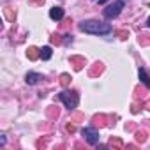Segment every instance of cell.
Here are the masks:
<instances>
[{
    "label": "cell",
    "mask_w": 150,
    "mask_h": 150,
    "mask_svg": "<svg viewBox=\"0 0 150 150\" xmlns=\"http://www.w3.org/2000/svg\"><path fill=\"white\" fill-rule=\"evenodd\" d=\"M81 134H83V138H85L90 145H97V143H99V132H97L94 127H85V129L81 131Z\"/></svg>",
    "instance_id": "cell-4"
},
{
    "label": "cell",
    "mask_w": 150,
    "mask_h": 150,
    "mask_svg": "<svg viewBox=\"0 0 150 150\" xmlns=\"http://www.w3.org/2000/svg\"><path fill=\"white\" fill-rule=\"evenodd\" d=\"M122 9H124V0H117V2H113L111 6H108V7L104 9V16H106L108 20L117 18V16L120 14Z\"/></svg>",
    "instance_id": "cell-3"
},
{
    "label": "cell",
    "mask_w": 150,
    "mask_h": 150,
    "mask_svg": "<svg viewBox=\"0 0 150 150\" xmlns=\"http://www.w3.org/2000/svg\"><path fill=\"white\" fill-rule=\"evenodd\" d=\"M145 2H146V4H150V0H145Z\"/></svg>",
    "instance_id": "cell-24"
},
{
    "label": "cell",
    "mask_w": 150,
    "mask_h": 150,
    "mask_svg": "<svg viewBox=\"0 0 150 150\" xmlns=\"http://www.w3.org/2000/svg\"><path fill=\"white\" fill-rule=\"evenodd\" d=\"M110 146H113V148H124V143L118 138H111L110 139Z\"/></svg>",
    "instance_id": "cell-11"
},
{
    "label": "cell",
    "mask_w": 150,
    "mask_h": 150,
    "mask_svg": "<svg viewBox=\"0 0 150 150\" xmlns=\"http://www.w3.org/2000/svg\"><path fill=\"white\" fill-rule=\"evenodd\" d=\"M136 139H138V141H145V139H146V132H145V131H138V132H136Z\"/></svg>",
    "instance_id": "cell-15"
},
{
    "label": "cell",
    "mask_w": 150,
    "mask_h": 150,
    "mask_svg": "<svg viewBox=\"0 0 150 150\" xmlns=\"http://www.w3.org/2000/svg\"><path fill=\"white\" fill-rule=\"evenodd\" d=\"M0 145H6V134H0Z\"/></svg>",
    "instance_id": "cell-20"
},
{
    "label": "cell",
    "mask_w": 150,
    "mask_h": 150,
    "mask_svg": "<svg viewBox=\"0 0 150 150\" xmlns=\"http://www.w3.org/2000/svg\"><path fill=\"white\" fill-rule=\"evenodd\" d=\"M58 99L65 104L67 110H76V106L80 103V96H78V92H74V90H62L58 94Z\"/></svg>",
    "instance_id": "cell-2"
},
{
    "label": "cell",
    "mask_w": 150,
    "mask_h": 150,
    "mask_svg": "<svg viewBox=\"0 0 150 150\" xmlns=\"http://www.w3.org/2000/svg\"><path fill=\"white\" fill-rule=\"evenodd\" d=\"M138 74H139V80L143 81V85H145L146 88H150V76H148V74H146V71H145L143 67H139Z\"/></svg>",
    "instance_id": "cell-8"
},
{
    "label": "cell",
    "mask_w": 150,
    "mask_h": 150,
    "mask_svg": "<svg viewBox=\"0 0 150 150\" xmlns=\"http://www.w3.org/2000/svg\"><path fill=\"white\" fill-rule=\"evenodd\" d=\"M80 30L87 32V34H94V35H106L113 28H111L110 23H103V21H97V20H88V21L80 23Z\"/></svg>",
    "instance_id": "cell-1"
},
{
    "label": "cell",
    "mask_w": 150,
    "mask_h": 150,
    "mask_svg": "<svg viewBox=\"0 0 150 150\" xmlns=\"http://www.w3.org/2000/svg\"><path fill=\"white\" fill-rule=\"evenodd\" d=\"M51 55H53L51 46H44V48H41V58H42V60H50Z\"/></svg>",
    "instance_id": "cell-9"
},
{
    "label": "cell",
    "mask_w": 150,
    "mask_h": 150,
    "mask_svg": "<svg viewBox=\"0 0 150 150\" xmlns=\"http://www.w3.org/2000/svg\"><path fill=\"white\" fill-rule=\"evenodd\" d=\"M69 83H71V76H69V74H62V76H60V85L67 87Z\"/></svg>",
    "instance_id": "cell-14"
},
{
    "label": "cell",
    "mask_w": 150,
    "mask_h": 150,
    "mask_svg": "<svg viewBox=\"0 0 150 150\" xmlns=\"http://www.w3.org/2000/svg\"><path fill=\"white\" fill-rule=\"evenodd\" d=\"M65 129H67L69 132H74V131H76V127H74L72 124H67V125H65Z\"/></svg>",
    "instance_id": "cell-19"
},
{
    "label": "cell",
    "mask_w": 150,
    "mask_h": 150,
    "mask_svg": "<svg viewBox=\"0 0 150 150\" xmlns=\"http://www.w3.org/2000/svg\"><path fill=\"white\" fill-rule=\"evenodd\" d=\"M146 25H148V27H150V18H148V20H146Z\"/></svg>",
    "instance_id": "cell-23"
},
{
    "label": "cell",
    "mask_w": 150,
    "mask_h": 150,
    "mask_svg": "<svg viewBox=\"0 0 150 150\" xmlns=\"http://www.w3.org/2000/svg\"><path fill=\"white\" fill-rule=\"evenodd\" d=\"M64 9L62 7H51L50 9V18L53 20V21H60V20H64Z\"/></svg>",
    "instance_id": "cell-5"
},
{
    "label": "cell",
    "mask_w": 150,
    "mask_h": 150,
    "mask_svg": "<svg viewBox=\"0 0 150 150\" xmlns=\"http://www.w3.org/2000/svg\"><path fill=\"white\" fill-rule=\"evenodd\" d=\"M108 2V0H99V4H106Z\"/></svg>",
    "instance_id": "cell-22"
},
{
    "label": "cell",
    "mask_w": 150,
    "mask_h": 150,
    "mask_svg": "<svg viewBox=\"0 0 150 150\" xmlns=\"http://www.w3.org/2000/svg\"><path fill=\"white\" fill-rule=\"evenodd\" d=\"M30 2H32V4H42L44 0H30Z\"/></svg>",
    "instance_id": "cell-21"
},
{
    "label": "cell",
    "mask_w": 150,
    "mask_h": 150,
    "mask_svg": "<svg viewBox=\"0 0 150 150\" xmlns=\"http://www.w3.org/2000/svg\"><path fill=\"white\" fill-rule=\"evenodd\" d=\"M51 42H53V44H58V42H62V39H60V35H57V34H53V35H51Z\"/></svg>",
    "instance_id": "cell-18"
},
{
    "label": "cell",
    "mask_w": 150,
    "mask_h": 150,
    "mask_svg": "<svg viewBox=\"0 0 150 150\" xmlns=\"http://www.w3.org/2000/svg\"><path fill=\"white\" fill-rule=\"evenodd\" d=\"M117 35H118L120 39H127V37H129V32H127V30H118Z\"/></svg>",
    "instance_id": "cell-17"
},
{
    "label": "cell",
    "mask_w": 150,
    "mask_h": 150,
    "mask_svg": "<svg viewBox=\"0 0 150 150\" xmlns=\"http://www.w3.org/2000/svg\"><path fill=\"white\" fill-rule=\"evenodd\" d=\"M4 13H6V16H7V20H9V21H14L16 13L13 11V7H6V9H4Z\"/></svg>",
    "instance_id": "cell-12"
},
{
    "label": "cell",
    "mask_w": 150,
    "mask_h": 150,
    "mask_svg": "<svg viewBox=\"0 0 150 150\" xmlns=\"http://www.w3.org/2000/svg\"><path fill=\"white\" fill-rule=\"evenodd\" d=\"M62 42H64L65 46H69V44L72 42V35H71V34H65V35H64V41H62Z\"/></svg>",
    "instance_id": "cell-16"
},
{
    "label": "cell",
    "mask_w": 150,
    "mask_h": 150,
    "mask_svg": "<svg viewBox=\"0 0 150 150\" xmlns=\"http://www.w3.org/2000/svg\"><path fill=\"white\" fill-rule=\"evenodd\" d=\"M103 71V64H94V67H92V71H90V76H96V74H99Z\"/></svg>",
    "instance_id": "cell-13"
},
{
    "label": "cell",
    "mask_w": 150,
    "mask_h": 150,
    "mask_svg": "<svg viewBox=\"0 0 150 150\" xmlns=\"http://www.w3.org/2000/svg\"><path fill=\"white\" fill-rule=\"evenodd\" d=\"M41 80H42V74H39V72H28L27 76H25L27 85H35V83H39Z\"/></svg>",
    "instance_id": "cell-6"
},
{
    "label": "cell",
    "mask_w": 150,
    "mask_h": 150,
    "mask_svg": "<svg viewBox=\"0 0 150 150\" xmlns=\"http://www.w3.org/2000/svg\"><path fill=\"white\" fill-rule=\"evenodd\" d=\"M27 57H28L30 60H37V58H41V50H37L35 46H30V48L27 50Z\"/></svg>",
    "instance_id": "cell-7"
},
{
    "label": "cell",
    "mask_w": 150,
    "mask_h": 150,
    "mask_svg": "<svg viewBox=\"0 0 150 150\" xmlns=\"http://www.w3.org/2000/svg\"><path fill=\"white\" fill-rule=\"evenodd\" d=\"M71 64H74V69L80 71V69L83 67L85 60H83V58H80V57H71Z\"/></svg>",
    "instance_id": "cell-10"
}]
</instances>
